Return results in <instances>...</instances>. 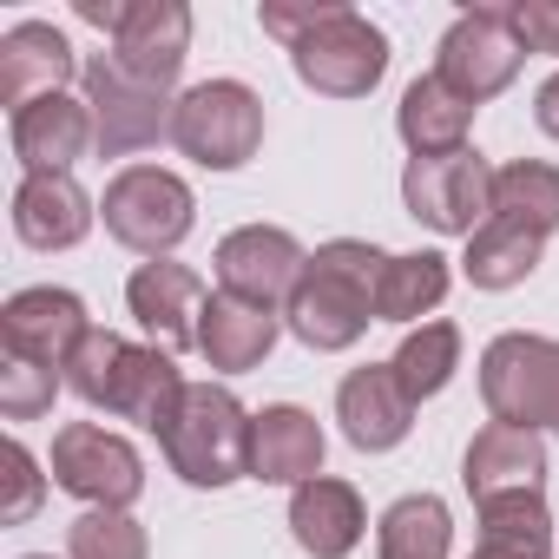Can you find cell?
I'll list each match as a JSON object with an SVG mask.
<instances>
[{"label":"cell","mask_w":559,"mask_h":559,"mask_svg":"<svg viewBox=\"0 0 559 559\" xmlns=\"http://www.w3.org/2000/svg\"><path fill=\"white\" fill-rule=\"evenodd\" d=\"M382 250L362 237H336L304 263V284L284 304V323L304 349L336 356L349 343H362V330L376 323V284H382Z\"/></svg>","instance_id":"6da1fadb"},{"label":"cell","mask_w":559,"mask_h":559,"mask_svg":"<svg viewBox=\"0 0 559 559\" xmlns=\"http://www.w3.org/2000/svg\"><path fill=\"white\" fill-rule=\"evenodd\" d=\"M165 461L178 480L191 487H230L250 474V415L230 389L217 382H191L171 435H165Z\"/></svg>","instance_id":"7a4b0ae2"},{"label":"cell","mask_w":559,"mask_h":559,"mask_svg":"<svg viewBox=\"0 0 559 559\" xmlns=\"http://www.w3.org/2000/svg\"><path fill=\"white\" fill-rule=\"evenodd\" d=\"M171 145L204 171H237L263 145V99L243 80H204L171 112Z\"/></svg>","instance_id":"3957f363"},{"label":"cell","mask_w":559,"mask_h":559,"mask_svg":"<svg viewBox=\"0 0 559 559\" xmlns=\"http://www.w3.org/2000/svg\"><path fill=\"white\" fill-rule=\"evenodd\" d=\"M480 402H487L493 421L559 435V343L526 336V330L493 336L487 356H480Z\"/></svg>","instance_id":"277c9868"},{"label":"cell","mask_w":559,"mask_h":559,"mask_svg":"<svg viewBox=\"0 0 559 559\" xmlns=\"http://www.w3.org/2000/svg\"><path fill=\"white\" fill-rule=\"evenodd\" d=\"M290 67L323 99H362L389 73V40H382V27L369 14H356V8H343V0H336V8L290 47Z\"/></svg>","instance_id":"5b68a950"},{"label":"cell","mask_w":559,"mask_h":559,"mask_svg":"<svg viewBox=\"0 0 559 559\" xmlns=\"http://www.w3.org/2000/svg\"><path fill=\"white\" fill-rule=\"evenodd\" d=\"M99 217H106V230H112L126 250H139V257L158 263L165 250H178V243L191 237L198 198H191V185H185L178 171H165V165H126V171L106 185Z\"/></svg>","instance_id":"8992f818"},{"label":"cell","mask_w":559,"mask_h":559,"mask_svg":"<svg viewBox=\"0 0 559 559\" xmlns=\"http://www.w3.org/2000/svg\"><path fill=\"white\" fill-rule=\"evenodd\" d=\"M402 204L441 237H474L493 204V165L480 152H441V158H408L402 171Z\"/></svg>","instance_id":"52a82bcc"},{"label":"cell","mask_w":559,"mask_h":559,"mask_svg":"<svg viewBox=\"0 0 559 559\" xmlns=\"http://www.w3.org/2000/svg\"><path fill=\"white\" fill-rule=\"evenodd\" d=\"M520 60H526V47L513 40L507 8H467V14L441 34L435 80H441L454 99L480 106V99H493V93H507V86H513Z\"/></svg>","instance_id":"ba28073f"},{"label":"cell","mask_w":559,"mask_h":559,"mask_svg":"<svg viewBox=\"0 0 559 559\" xmlns=\"http://www.w3.org/2000/svg\"><path fill=\"white\" fill-rule=\"evenodd\" d=\"M80 86H86V112H93V145H99L106 158H132V152L171 139L178 99H165L158 86L126 80V73L112 67V53H93L86 73H80Z\"/></svg>","instance_id":"9c48e42d"},{"label":"cell","mask_w":559,"mask_h":559,"mask_svg":"<svg viewBox=\"0 0 559 559\" xmlns=\"http://www.w3.org/2000/svg\"><path fill=\"white\" fill-rule=\"evenodd\" d=\"M53 487L86 500V507H112L126 513L139 493H145V461L132 441L93 428V421H67L53 435Z\"/></svg>","instance_id":"30bf717a"},{"label":"cell","mask_w":559,"mask_h":559,"mask_svg":"<svg viewBox=\"0 0 559 559\" xmlns=\"http://www.w3.org/2000/svg\"><path fill=\"white\" fill-rule=\"evenodd\" d=\"M304 263H310V250L284 224H243V230H230L217 243V284H224V297H243L257 310H276V304L297 297Z\"/></svg>","instance_id":"8fae6325"},{"label":"cell","mask_w":559,"mask_h":559,"mask_svg":"<svg viewBox=\"0 0 559 559\" xmlns=\"http://www.w3.org/2000/svg\"><path fill=\"white\" fill-rule=\"evenodd\" d=\"M86 336H93L86 304L73 290H53V284L21 290V297H8V310H0V349L27 356L40 369H60V376H67V362H73V349Z\"/></svg>","instance_id":"7c38bea8"},{"label":"cell","mask_w":559,"mask_h":559,"mask_svg":"<svg viewBox=\"0 0 559 559\" xmlns=\"http://www.w3.org/2000/svg\"><path fill=\"white\" fill-rule=\"evenodd\" d=\"M185 53H191V8L185 0H126V21L112 34V67L126 80L171 93Z\"/></svg>","instance_id":"4fadbf2b"},{"label":"cell","mask_w":559,"mask_h":559,"mask_svg":"<svg viewBox=\"0 0 559 559\" xmlns=\"http://www.w3.org/2000/svg\"><path fill=\"white\" fill-rule=\"evenodd\" d=\"M461 480H467L474 507H487V500H513V493H546V441H539L533 428L487 421V428L467 441Z\"/></svg>","instance_id":"5bb4252c"},{"label":"cell","mask_w":559,"mask_h":559,"mask_svg":"<svg viewBox=\"0 0 559 559\" xmlns=\"http://www.w3.org/2000/svg\"><path fill=\"white\" fill-rule=\"evenodd\" d=\"M73 73H86V67H80L73 40L53 21H21V27L0 34V99H8L14 112L34 106V99L67 93Z\"/></svg>","instance_id":"9a60e30c"},{"label":"cell","mask_w":559,"mask_h":559,"mask_svg":"<svg viewBox=\"0 0 559 559\" xmlns=\"http://www.w3.org/2000/svg\"><path fill=\"white\" fill-rule=\"evenodd\" d=\"M336 421H343L349 448H362V454H389V448L408 441V428H415V402H408V389L395 382L389 362H369V369H349V376H343V389H336Z\"/></svg>","instance_id":"2e32d148"},{"label":"cell","mask_w":559,"mask_h":559,"mask_svg":"<svg viewBox=\"0 0 559 559\" xmlns=\"http://www.w3.org/2000/svg\"><path fill=\"white\" fill-rule=\"evenodd\" d=\"M132 317L158 336V349H198V317H204V276L185 263H139L132 284H126Z\"/></svg>","instance_id":"e0dca14e"},{"label":"cell","mask_w":559,"mask_h":559,"mask_svg":"<svg viewBox=\"0 0 559 559\" xmlns=\"http://www.w3.org/2000/svg\"><path fill=\"white\" fill-rule=\"evenodd\" d=\"M323 474V428L310 408L276 402L263 415H250V480L270 487H304Z\"/></svg>","instance_id":"ac0fdd59"},{"label":"cell","mask_w":559,"mask_h":559,"mask_svg":"<svg viewBox=\"0 0 559 559\" xmlns=\"http://www.w3.org/2000/svg\"><path fill=\"white\" fill-rule=\"evenodd\" d=\"M93 145V112L86 99H34L14 112V158L27 165V178H53V171H73Z\"/></svg>","instance_id":"d6986e66"},{"label":"cell","mask_w":559,"mask_h":559,"mask_svg":"<svg viewBox=\"0 0 559 559\" xmlns=\"http://www.w3.org/2000/svg\"><path fill=\"white\" fill-rule=\"evenodd\" d=\"M362 526H369V513H362V493L349 480L317 474L290 493V533L310 559H349L362 546Z\"/></svg>","instance_id":"ffe728a7"},{"label":"cell","mask_w":559,"mask_h":559,"mask_svg":"<svg viewBox=\"0 0 559 559\" xmlns=\"http://www.w3.org/2000/svg\"><path fill=\"white\" fill-rule=\"evenodd\" d=\"M276 330H284V317H276V310H257V304L217 290L204 304V317H198V356L211 369H224V376H243V369H257L276 349Z\"/></svg>","instance_id":"44dd1931"},{"label":"cell","mask_w":559,"mask_h":559,"mask_svg":"<svg viewBox=\"0 0 559 559\" xmlns=\"http://www.w3.org/2000/svg\"><path fill=\"white\" fill-rule=\"evenodd\" d=\"M185 395H191V382L178 376V362H171V349H126V362H119V382H112V415H126V421H139V428H152L158 441L171 435V421H178V408H185Z\"/></svg>","instance_id":"7402d4cb"},{"label":"cell","mask_w":559,"mask_h":559,"mask_svg":"<svg viewBox=\"0 0 559 559\" xmlns=\"http://www.w3.org/2000/svg\"><path fill=\"white\" fill-rule=\"evenodd\" d=\"M86 230H93V198L67 171L21 178V191H14V237L21 243H34V250H73Z\"/></svg>","instance_id":"603a6c76"},{"label":"cell","mask_w":559,"mask_h":559,"mask_svg":"<svg viewBox=\"0 0 559 559\" xmlns=\"http://www.w3.org/2000/svg\"><path fill=\"white\" fill-rule=\"evenodd\" d=\"M467 119H474V106L454 99L435 73H421V80L402 93V106H395V132H402V145H408L415 158L461 152V145H467Z\"/></svg>","instance_id":"cb8c5ba5"},{"label":"cell","mask_w":559,"mask_h":559,"mask_svg":"<svg viewBox=\"0 0 559 559\" xmlns=\"http://www.w3.org/2000/svg\"><path fill=\"white\" fill-rule=\"evenodd\" d=\"M539 250H546L539 230H520V224L487 217V224L467 237L461 270H467V284H474V290H513V284H526V276L539 270Z\"/></svg>","instance_id":"d4e9b609"},{"label":"cell","mask_w":559,"mask_h":559,"mask_svg":"<svg viewBox=\"0 0 559 559\" xmlns=\"http://www.w3.org/2000/svg\"><path fill=\"white\" fill-rule=\"evenodd\" d=\"M448 297V257L441 250H408L382 263L376 284V323H421Z\"/></svg>","instance_id":"484cf974"},{"label":"cell","mask_w":559,"mask_h":559,"mask_svg":"<svg viewBox=\"0 0 559 559\" xmlns=\"http://www.w3.org/2000/svg\"><path fill=\"white\" fill-rule=\"evenodd\" d=\"M487 217L500 224H520V230H559V171L539 165V158H513L493 171V204Z\"/></svg>","instance_id":"4316f807"},{"label":"cell","mask_w":559,"mask_h":559,"mask_svg":"<svg viewBox=\"0 0 559 559\" xmlns=\"http://www.w3.org/2000/svg\"><path fill=\"white\" fill-rule=\"evenodd\" d=\"M448 546H454V520H448V507L435 493L395 500L382 513V526H376V552L382 559H448Z\"/></svg>","instance_id":"83f0119b"},{"label":"cell","mask_w":559,"mask_h":559,"mask_svg":"<svg viewBox=\"0 0 559 559\" xmlns=\"http://www.w3.org/2000/svg\"><path fill=\"white\" fill-rule=\"evenodd\" d=\"M389 369H395V382L408 389V402L441 395V389L454 382V369H461V330H454V323H421V330H408L402 349L389 356Z\"/></svg>","instance_id":"f1b7e54d"},{"label":"cell","mask_w":559,"mask_h":559,"mask_svg":"<svg viewBox=\"0 0 559 559\" xmlns=\"http://www.w3.org/2000/svg\"><path fill=\"white\" fill-rule=\"evenodd\" d=\"M145 526L132 513H112V507H86L73 526H67V559H145Z\"/></svg>","instance_id":"f546056e"},{"label":"cell","mask_w":559,"mask_h":559,"mask_svg":"<svg viewBox=\"0 0 559 559\" xmlns=\"http://www.w3.org/2000/svg\"><path fill=\"white\" fill-rule=\"evenodd\" d=\"M126 336H112V330H99L93 323V336L73 349V362H67V389L86 402V408H106L112 402V382H119V362H126Z\"/></svg>","instance_id":"4dcf8cb0"},{"label":"cell","mask_w":559,"mask_h":559,"mask_svg":"<svg viewBox=\"0 0 559 559\" xmlns=\"http://www.w3.org/2000/svg\"><path fill=\"white\" fill-rule=\"evenodd\" d=\"M480 539H487V546H539V552H552V520H546V493H513V500H487V507H480Z\"/></svg>","instance_id":"1f68e13d"},{"label":"cell","mask_w":559,"mask_h":559,"mask_svg":"<svg viewBox=\"0 0 559 559\" xmlns=\"http://www.w3.org/2000/svg\"><path fill=\"white\" fill-rule=\"evenodd\" d=\"M60 369H40V362H27V356H8L0 349V415L8 421H40V415H53V395H60Z\"/></svg>","instance_id":"d6a6232c"},{"label":"cell","mask_w":559,"mask_h":559,"mask_svg":"<svg viewBox=\"0 0 559 559\" xmlns=\"http://www.w3.org/2000/svg\"><path fill=\"white\" fill-rule=\"evenodd\" d=\"M40 493H47V480H40V467H34V454H27L21 441H8V448H0V520H8V526H21V520H34V507H40Z\"/></svg>","instance_id":"836d02e7"},{"label":"cell","mask_w":559,"mask_h":559,"mask_svg":"<svg viewBox=\"0 0 559 559\" xmlns=\"http://www.w3.org/2000/svg\"><path fill=\"white\" fill-rule=\"evenodd\" d=\"M507 21L526 53H559V0H507Z\"/></svg>","instance_id":"e575fe53"},{"label":"cell","mask_w":559,"mask_h":559,"mask_svg":"<svg viewBox=\"0 0 559 559\" xmlns=\"http://www.w3.org/2000/svg\"><path fill=\"white\" fill-rule=\"evenodd\" d=\"M330 8H336V0H263V14H257V21H263V34H270V40L297 47V40H304Z\"/></svg>","instance_id":"d590c367"},{"label":"cell","mask_w":559,"mask_h":559,"mask_svg":"<svg viewBox=\"0 0 559 559\" xmlns=\"http://www.w3.org/2000/svg\"><path fill=\"white\" fill-rule=\"evenodd\" d=\"M80 21L86 27H99L106 40L119 34V21H126V0H80Z\"/></svg>","instance_id":"8d00e7d4"},{"label":"cell","mask_w":559,"mask_h":559,"mask_svg":"<svg viewBox=\"0 0 559 559\" xmlns=\"http://www.w3.org/2000/svg\"><path fill=\"white\" fill-rule=\"evenodd\" d=\"M533 119H539V132H546V139H559V73L539 86V99H533Z\"/></svg>","instance_id":"74e56055"},{"label":"cell","mask_w":559,"mask_h":559,"mask_svg":"<svg viewBox=\"0 0 559 559\" xmlns=\"http://www.w3.org/2000/svg\"><path fill=\"white\" fill-rule=\"evenodd\" d=\"M474 559H552V552H539V546H474Z\"/></svg>","instance_id":"f35d334b"},{"label":"cell","mask_w":559,"mask_h":559,"mask_svg":"<svg viewBox=\"0 0 559 559\" xmlns=\"http://www.w3.org/2000/svg\"><path fill=\"white\" fill-rule=\"evenodd\" d=\"M27 559H47V552H27Z\"/></svg>","instance_id":"ab89813d"}]
</instances>
